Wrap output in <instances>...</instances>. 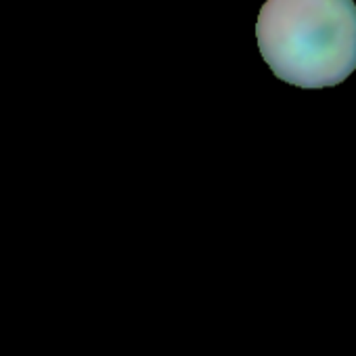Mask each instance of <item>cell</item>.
<instances>
[{
  "instance_id": "1",
  "label": "cell",
  "mask_w": 356,
  "mask_h": 356,
  "mask_svg": "<svg viewBox=\"0 0 356 356\" xmlns=\"http://www.w3.org/2000/svg\"><path fill=\"white\" fill-rule=\"evenodd\" d=\"M273 74L300 88H329L356 70L354 0H266L256 24Z\"/></svg>"
}]
</instances>
